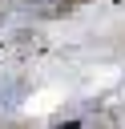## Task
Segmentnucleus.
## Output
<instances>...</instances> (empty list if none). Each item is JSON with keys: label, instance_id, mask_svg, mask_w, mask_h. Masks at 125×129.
<instances>
[{"label": "nucleus", "instance_id": "f257e3e1", "mask_svg": "<svg viewBox=\"0 0 125 129\" xmlns=\"http://www.w3.org/2000/svg\"><path fill=\"white\" fill-rule=\"evenodd\" d=\"M56 129H81V125H77V121H65V125H56Z\"/></svg>", "mask_w": 125, "mask_h": 129}]
</instances>
